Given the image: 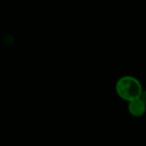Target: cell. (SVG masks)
I'll list each match as a JSON object with an SVG mask.
<instances>
[{"mask_svg": "<svg viewBox=\"0 0 146 146\" xmlns=\"http://www.w3.org/2000/svg\"><path fill=\"white\" fill-rule=\"evenodd\" d=\"M115 90L119 98L130 102L135 98H139L142 94V86L140 82L134 77L124 76L116 82Z\"/></svg>", "mask_w": 146, "mask_h": 146, "instance_id": "6da1fadb", "label": "cell"}, {"mask_svg": "<svg viewBox=\"0 0 146 146\" xmlns=\"http://www.w3.org/2000/svg\"><path fill=\"white\" fill-rule=\"evenodd\" d=\"M146 106L143 100L139 98H135L128 102V111L132 116L140 117L145 113Z\"/></svg>", "mask_w": 146, "mask_h": 146, "instance_id": "7a4b0ae2", "label": "cell"}, {"mask_svg": "<svg viewBox=\"0 0 146 146\" xmlns=\"http://www.w3.org/2000/svg\"><path fill=\"white\" fill-rule=\"evenodd\" d=\"M140 98L143 100V102H144L145 106H146V90H144V92H142V94H141Z\"/></svg>", "mask_w": 146, "mask_h": 146, "instance_id": "3957f363", "label": "cell"}]
</instances>
